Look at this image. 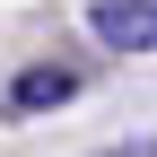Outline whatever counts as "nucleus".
Listing matches in <instances>:
<instances>
[{
    "label": "nucleus",
    "instance_id": "2",
    "mask_svg": "<svg viewBox=\"0 0 157 157\" xmlns=\"http://www.w3.org/2000/svg\"><path fill=\"white\" fill-rule=\"evenodd\" d=\"M148 0H96V9H87V26H96V44H105V52H148Z\"/></svg>",
    "mask_w": 157,
    "mask_h": 157
},
{
    "label": "nucleus",
    "instance_id": "3",
    "mask_svg": "<svg viewBox=\"0 0 157 157\" xmlns=\"http://www.w3.org/2000/svg\"><path fill=\"white\" fill-rule=\"evenodd\" d=\"M105 157H148V148H105Z\"/></svg>",
    "mask_w": 157,
    "mask_h": 157
},
{
    "label": "nucleus",
    "instance_id": "1",
    "mask_svg": "<svg viewBox=\"0 0 157 157\" xmlns=\"http://www.w3.org/2000/svg\"><path fill=\"white\" fill-rule=\"evenodd\" d=\"M78 87H87V78H78L70 61H26L9 87H0V113H9V122H35V113H61Z\"/></svg>",
    "mask_w": 157,
    "mask_h": 157
}]
</instances>
